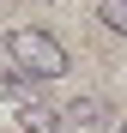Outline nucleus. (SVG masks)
Returning <instances> with one entry per match:
<instances>
[{
    "label": "nucleus",
    "instance_id": "nucleus-5",
    "mask_svg": "<svg viewBox=\"0 0 127 133\" xmlns=\"http://www.w3.org/2000/svg\"><path fill=\"white\" fill-rule=\"evenodd\" d=\"M97 18H103L115 36H127V0H97Z\"/></svg>",
    "mask_w": 127,
    "mask_h": 133
},
{
    "label": "nucleus",
    "instance_id": "nucleus-2",
    "mask_svg": "<svg viewBox=\"0 0 127 133\" xmlns=\"http://www.w3.org/2000/svg\"><path fill=\"white\" fill-rule=\"evenodd\" d=\"M61 127L67 133H103L109 127V103L103 97H73L67 109H61Z\"/></svg>",
    "mask_w": 127,
    "mask_h": 133
},
{
    "label": "nucleus",
    "instance_id": "nucleus-6",
    "mask_svg": "<svg viewBox=\"0 0 127 133\" xmlns=\"http://www.w3.org/2000/svg\"><path fill=\"white\" fill-rule=\"evenodd\" d=\"M115 133H127V115H121V121H115Z\"/></svg>",
    "mask_w": 127,
    "mask_h": 133
},
{
    "label": "nucleus",
    "instance_id": "nucleus-1",
    "mask_svg": "<svg viewBox=\"0 0 127 133\" xmlns=\"http://www.w3.org/2000/svg\"><path fill=\"white\" fill-rule=\"evenodd\" d=\"M0 42H6V66H18L24 79H67V66H73L67 42L42 24H12Z\"/></svg>",
    "mask_w": 127,
    "mask_h": 133
},
{
    "label": "nucleus",
    "instance_id": "nucleus-3",
    "mask_svg": "<svg viewBox=\"0 0 127 133\" xmlns=\"http://www.w3.org/2000/svg\"><path fill=\"white\" fill-rule=\"evenodd\" d=\"M18 133H67V127H61V109L49 97H24L18 103Z\"/></svg>",
    "mask_w": 127,
    "mask_h": 133
},
{
    "label": "nucleus",
    "instance_id": "nucleus-4",
    "mask_svg": "<svg viewBox=\"0 0 127 133\" xmlns=\"http://www.w3.org/2000/svg\"><path fill=\"white\" fill-rule=\"evenodd\" d=\"M0 97H6V103L18 109L24 97H36V79H24L18 66H6V61H0Z\"/></svg>",
    "mask_w": 127,
    "mask_h": 133
}]
</instances>
